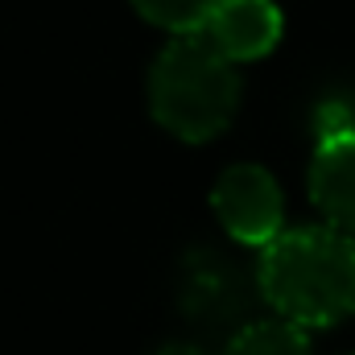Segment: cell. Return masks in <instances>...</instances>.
I'll return each instance as SVG.
<instances>
[{"label": "cell", "mask_w": 355, "mask_h": 355, "mask_svg": "<svg viewBox=\"0 0 355 355\" xmlns=\"http://www.w3.org/2000/svg\"><path fill=\"white\" fill-rule=\"evenodd\" d=\"M310 198L331 227L355 236V132L318 141L310 162Z\"/></svg>", "instance_id": "obj_5"}, {"label": "cell", "mask_w": 355, "mask_h": 355, "mask_svg": "<svg viewBox=\"0 0 355 355\" xmlns=\"http://www.w3.org/2000/svg\"><path fill=\"white\" fill-rule=\"evenodd\" d=\"M132 8L157 25V29H170L178 37H190V33H202L211 12L219 8V0H132Z\"/></svg>", "instance_id": "obj_7"}, {"label": "cell", "mask_w": 355, "mask_h": 355, "mask_svg": "<svg viewBox=\"0 0 355 355\" xmlns=\"http://www.w3.org/2000/svg\"><path fill=\"white\" fill-rule=\"evenodd\" d=\"M153 120L178 141L202 145L219 137L240 107V75L202 33L174 37L149 71Z\"/></svg>", "instance_id": "obj_2"}, {"label": "cell", "mask_w": 355, "mask_h": 355, "mask_svg": "<svg viewBox=\"0 0 355 355\" xmlns=\"http://www.w3.org/2000/svg\"><path fill=\"white\" fill-rule=\"evenodd\" d=\"M157 355H207L202 347H190V343H170V347H162Z\"/></svg>", "instance_id": "obj_8"}, {"label": "cell", "mask_w": 355, "mask_h": 355, "mask_svg": "<svg viewBox=\"0 0 355 355\" xmlns=\"http://www.w3.org/2000/svg\"><path fill=\"white\" fill-rule=\"evenodd\" d=\"M281 8L272 0H219L202 37L227 62H252L281 42Z\"/></svg>", "instance_id": "obj_4"}, {"label": "cell", "mask_w": 355, "mask_h": 355, "mask_svg": "<svg viewBox=\"0 0 355 355\" xmlns=\"http://www.w3.org/2000/svg\"><path fill=\"white\" fill-rule=\"evenodd\" d=\"M261 293L297 327H335L355 314V236L293 227L261 252Z\"/></svg>", "instance_id": "obj_1"}, {"label": "cell", "mask_w": 355, "mask_h": 355, "mask_svg": "<svg viewBox=\"0 0 355 355\" xmlns=\"http://www.w3.org/2000/svg\"><path fill=\"white\" fill-rule=\"evenodd\" d=\"M227 355H310V339H306V327L289 318H268V322L244 327L227 343Z\"/></svg>", "instance_id": "obj_6"}, {"label": "cell", "mask_w": 355, "mask_h": 355, "mask_svg": "<svg viewBox=\"0 0 355 355\" xmlns=\"http://www.w3.org/2000/svg\"><path fill=\"white\" fill-rule=\"evenodd\" d=\"M211 207H215L219 223L227 227V236H236L240 244L268 248L281 236V219H285L281 186L261 166L223 170L215 190H211Z\"/></svg>", "instance_id": "obj_3"}]
</instances>
